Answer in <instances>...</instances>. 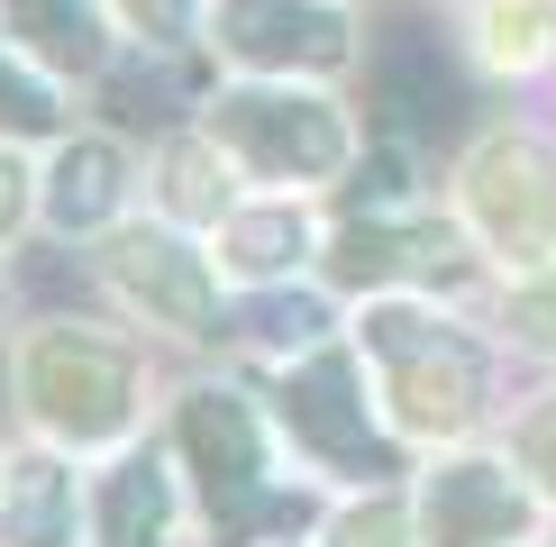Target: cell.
Here are the masks:
<instances>
[{
	"instance_id": "obj_18",
	"label": "cell",
	"mask_w": 556,
	"mask_h": 547,
	"mask_svg": "<svg viewBox=\"0 0 556 547\" xmlns=\"http://www.w3.org/2000/svg\"><path fill=\"white\" fill-rule=\"evenodd\" d=\"M475 37H483V64H511V74H529V64L556 46V0H483Z\"/></svg>"
},
{
	"instance_id": "obj_11",
	"label": "cell",
	"mask_w": 556,
	"mask_h": 547,
	"mask_svg": "<svg viewBox=\"0 0 556 547\" xmlns=\"http://www.w3.org/2000/svg\"><path fill=\"white\" fill-rule=\"evenodd\" d=\"M128 201V155L110 147V137H74V147H55V165L37 182V219L55 228V238H91V228H110Z\"/></svg>"
},
{
	"instance_id": "obj_22",
	"label": "cell",
	"mask_w": 556,
	"mask_h": 547,
	"mask_svg": "<svg viewBox=\"0 0 556 547\" xmlns=\"http://www.w3.org/2000/svg\"><path fill=\"white\" fill-rule=\"evenodd\" d=\"M110 10H119L147 46H174L182 28H192V0H110Z\"/></svg>"
},
{
	"instance_id": "obj_26",
	"label": "cell",
	"mask_w": 556,
	"mask_h": 547,
	"mask_svg": "<svg viewBox=\"0 0 556 547\" xmlns=\"http://www.w3.org/2000/svg\"><path fill=\"white\" fill-rule=\"evenodd\" d=\"M0 474H10V456H0Z\"/></svg>"
},
{
	"instance_id": "obj_4",
	"label": "cell",
	"mask_w": 556,
	"mask_h": 547,
	"mask_svg": "<svg viewBox=\"0 0 556 547\" xmlns=\"http://www.w3.org/2000/svg\"><path fill=\"white\" fill-rule=\"evenodd\" d=\"M211 137L238 165H256L265 182H329L356 155V128L329 91H292V82H238L211 101Z\"/></svg>"
},
{
	"instance_id": "obj_9",
	"label": "cell",
	"mask_w": 556,
	"mask_h": 547,
	"mask_svg": "<svg viewBox=\"0 0 556 547\" xmlns=\"http://www.w3.org/2000/svg\"><path fill=\"white\" fill-rule=\"evenodd\" d=\"M529 520V501L511 484V466L493 456H456L420 484V547H511Z\"/></svg>"
},
{
	"instance_id": "obj_25",
	"label": "cell",
	"mask_w": 556,
	"mask_h": 547,
	"mask_svg": "<svg viewBox=\"0 0 556 547\" xmlns=\"http://www.w3.org/2000/svg\"><path fill=\"white\" fill-rule=\"evenodd\" d=\"M520 319H529L539 338H556V292H529V310H520Z\"/></svg>"
},
{
	"instance_id": "obj_10",
	"label": "cell",
	"mask_w": 556,
	"mask_h": 547,
	"mask_svg": "<svg viewBox=\"0 0 556 547\" xmlns=\"http://www.w3.org/2000/svg\"><path fill=\"white\" fill-rule=\"evenodd\" d=\"M91 511L64 456H10L0 474V547H83Z\"/></svg>"
},
{
	"instance_id": "obj_19",
	"label": "cell",
	"mask_w": 556,
	"mask_h": 547,
	"mask_svg": "<svg viewBox=\"0 0 556 547\" xmlns=\"http://www.w3.org/2000/svg\"><path fill=\"white\" fill-rule=\"evenodd\" d=\"M64 128V101H55V74L28 64L10 37H0V137H55Z\"/></svg>"
},
{
	"instance_id": "obj_24",
	"label": "cell",
	"mask_w": 556,
	"mask_h": 547,
	"mask_svg": "<svg viewBox=\"0 0 556 547\" xmlns=\"http://www.w3.org/2000/svg\"><path fill=\"white\" fill-rule=\"evenodd\" d=\"M520 456H529V474L556 493V402L547 410H529V429H520Z\"/></svg>"
},
{
	"instance_id": "obj_16",
	"label": "cell",
	"mask_w": 556,
	"mask_h": 547,
	"mask_svg": "<svg viewBox=\"0 0 556 547\" xmlns=\"http://www.w3.org/2000/svg\"><path fill=\"white\" fill-rule=\"evenodd\" d=\"M301 256H319V228H311V211H301L292 192L219 219V265L238 274V283H283Z\"/></svg>"
},
{
	"instance_id": "obj_15",
	"label": "cell",
	"mask_w": 556,
	"mask_h": 547,
	"mask_svg": "<svg viewBox=\"0 0 556 547\" xmlns=\"http://www.w3.org/2000/svg\"><path fill=\"white\" fill-rule=\"evenodd\" d=\"M174 538V474L165 456H119V474H101L91 501V547H165Z\"/></svg>"
},
{
	"instance_id": "obj_21",
	"label": "cell",
	"mask_w": 556,
	"mask_h": 547,
	"mask_svg": "<svg viewBox=\"0 0 556 547\" xmlns=\"http://www.w3.org/2000/svg\"><path fill=\"white\" fill-rule=\"evenodd\" d=\"M329 547H410V530H402V501H356V511H338Z\"/></svg>"
},
{
	"instance_id": "obj_12",
	"label": "cell",
	"mask_w": 556,
	"mask_h": 547,
	"mask_svg": "<svg viewBox=\"0 0 556 547\" xmlns=\"http://www.w3.org/2000/svg\"><path fill=\"white\" fill-rule=\"evenodd\" d=\"M456 265V238L438 219H420V211H402V219H356L338 238V256H329V274L338 283H429V274H447Z\"/></svg>"
},
{
	"instance_id": "obj_20",
	"label": "cell",
	"mask_w": 556,
	"mask_h": 547,
	"mask_svg": "<svg viewBox=\"0 0 556 547\" xmlns=\"http://www.w3.org/2000/svg\"><path fill=\"white\" fill-rule=\"evenodd\" d=\"M319 329H329V310H319V302H292V292H265V302L238 310V338H247V347H274V356H311Z\"/></svg>"
},
{
	"instance_id": "obj_2",
	"label": "cell",
	"mask_w": 556,
	"mask_h": 547,
	"mask_svg": "<svg viewBox=\"0 0 556 547\" xmlns=\"http://www.w3.org/2000/svg\"><path fill=\"white\" fill-rule=\"evenodd\" d=\"M356 347L375 356L392 429H410V438H447L483 410V347L447 319H429L420 302H375L356 319Z\"/></svg>"
},
{
	"instance_id": "obj_14",
	"label": "cell",
	"mask_w": 556,
	"mask_h": 547,
	"mask_svg": "<svg viewBox=\"0 0 556 547\" xmlns=\"http://www.w3.org/2000/svg\"><path fill=\"white\" fill-rule=\"evenodd\" d=\"M375 101L392 110L402 128H438V119H456V74H447V55H438V37L429 28H392L375 46Z\"/></svg>"
},
{
	"instance_id": "obj_3",
	"label": "cell",
	"mask_w": 556,
	"mask_h": 547,
	"mask_svg": "<svg viewBox=\"0 0 556 547\" xmlns=\"http://www.w3.org/2000/svg\"><path fill=\"white\" fill-rule=\"evenodd\" d=\"M174 438H182V456H192V474H201V511H211L219 547H247V530H301V520H311V501L265 484V429H256V410H247V393H219V383L192 393Z\"/></svg>"
},
{
	"instance_id": "obj_7",
	"label": "cell",
	"mask_w": 556,
	"mask_h": 547,
	"mask_svg": "<svg viewBox=\"0 0 556 547\" xmlns=\"http://www.w3.org/2000/svg\"><path fill=\"white\" fill-rule=\"evenodd\" d=\"M110 292L147 319V329H174V338H219V292H211V256L174 238V228H119L110 238Z\"/></svg>"
},
{
	"instance_id": "obj_13",
	"label": "cell",
	"mask_w": 556,
	"mask_h": 547,
	"mask_svg": "<svg viewBox=\"0 0 556 547\" xmlns=\"http://www.w3.org/2000/svg\"><path fill=\"white\" fill-rule=\"evenodd\" d=\"M0 37L46 74H101L110 64V18L101 0H0Z\"/></svg>"
},
{
	"instance_id": "obj_8",
	"label": "cell",
	"mask_w": 556,
	"mask_h": 547,
	"mask_svg": "<svg viewBox=\"0 0 556 547\" xmlns=\"http://www.w3.org/2000/svg\"><path fill=\"white\" fill-rule=\"evenodd\" d=\"M283 429L329 466H383V438L365 420V374L346 347H311L283 374Z\"/></svg>"
},
{
	"instance_id": "obj_6",
	"label": "cell",
	"mask_w": 556,
	"mask_h": 547,
	"mask_svg": "<svg viewBox=\"0 0 556 547\" xmlns=\"http://www.w3.org/2000/svg\"><path fill=\"white\" fill-rule=\"evenodd\" d=\"M211 46L238 55L247 74H329V64L356 55V28L329 10V0H211Z\"/></svg>"
},
{
	"instance_id": "obj_17",
	"label": "cell",
	"mask_w": 556,
	"mask_h": 547,
	"mask_svg": "<svg viewBox=\"0 0 556 547\" xmlns=\"http://www.w3.org/2000/svg\"><path fill=\"white\" fill-rule=\"evenodd\" d=\"M165 211H174L182 228H219L228 211H238L219 137H174V147H165Z\"/></svg>"
},
{
	"instance_id": "obj_5",
	"label": "cell",
	"mask_w": 556,
	"mask_h": 547,
	"mask_svg": "<svg viewBox=\"0 0 556 547\" xmlns=\"http://www.w3.org/2000/svg\"><path fill=\"white\" fill-rule=\"evenodd\" d=\"M466 219L502 265L539 274L556 256V147L529 128H502L466 155Z\"/></svg>"
},
{
	"instance_id": "obj_23",
	"label": "cell",
	"mask_w": 556,
	"mask_h": 547,
	"mask_svg": "<svg viewBox=\"0 0 556 547\" xmlns=\"http://www.w3.org/2000/svg\"><path fill=\"white\" fill-rule=\"evenodd\" d=\"M37 211V182H28V165L18 155H0V238H18V219Z\"/></svg>"
},
{
	"instance_id": "obj_1",
	"label": "cell",
	"mask_w": 556,
	"mask_h": 547,
	"mask_svg": "<svg viewBox=\"0 0 556 547\" xmlns=\"http://www.w3.org/2000/svg\"><path fill=\"white\" fill-rule=\"evenodd\" d=\"M18 402L55 447H119L137 429V356L83 319H37L10 356Z\"/></svg>"
}]
</instances>
